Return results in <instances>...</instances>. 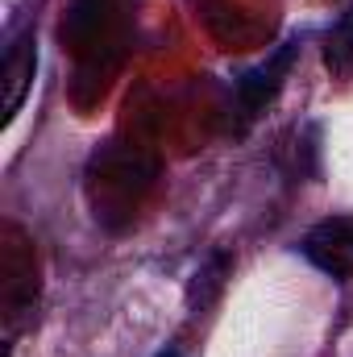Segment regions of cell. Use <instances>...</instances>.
<instances>
[{"label": "cell", "mask_w": 353, "mask_h": 357, "mask_svg": "<svg viewBox=\"0 0 353 357\" xmlns=\"http://www.w3.org/2000/svg\"><path fill=\"white\" fill-rule=\"evenodd\" d=\"M303 258L316 270L333 274V278H353V212L345 216H329L320 225H312L299 241Z\"/></svg>", "instance_id": "cell-1"}, {"label": "cell", "mask_w": 353, "mask_h": 357, "mask_svg": "<svg viewBox=\"0 0 353 357\" xmlns=\"http://www.w3.org/2000/svg\"><path fill=\"white\" fill-rule=\"evenodd\" d=\"M33 63H38V54H33V29H25L4 50V84H8V91H4V112L8 116L21 112V100H25L29 79H33Z\"/></svg>", "instance_id": "cell-2"}, {"label": "cell", "mask_w": 353, "mask_h": 357, "mask_svg": "<svg viewBox=\"0 0 353 357\" xmlns=\"http://www.w3.org/2000/svg\"><path fill=\"white\" fill-rule=\"evenodd\" d=\"M324 67L333 75H353V8L324 38Z\"/></svg>", "instance_id": "cell-3"}, {"label": "cell", "mask_w": 353, "mask_h": 357, "mask_svg": "<svg viewBox=\"0 0 353 357\" xmlns=\"http://www.w3.org/2000/svg\"><path fill=\"white\" fill-rule=\"evenodd\" d=\"M158 357H179V354H175V349H167V354H158Z\"/></svg>", "instance_id": "cell-4"}]
</instances>
